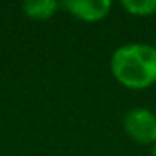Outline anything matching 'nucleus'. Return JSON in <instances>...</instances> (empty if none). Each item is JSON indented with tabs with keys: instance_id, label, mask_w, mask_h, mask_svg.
Instances as JSON below:
<instances>
[{
	"instance_id": "nucleus-2",
	"label": "nucleus",
	"mask_w": 156,
	"mask_h": 156,
	"mask_svg": "<svg viewBox=\"0 0 156 156\" xmlns=\"http://www.w3.org/2000/svg\"><path fill=\"white\" fill-rule=\"evenodd\" d=\"M124 129L136 143L149 144L156 141V114L144 108H134L124 116Z\"/></svg>"
},
{
	"instance_id": "nucleus-5",
	"label": "nucleus",
	"mask_w": 156,
	"mask_h": 156,
	"mask_svg": "<svg viewBox=\"0 0 156 156\" xmlns=\"http://www.w3.org/2000/svg\"><path fill=\"white\" fill-rule=\"evenodd\" d=\"M121 5L133 15H151L156 12V0H122Z\"/></svg>"
},
{
	"instance_id": "nucleus-6",
	"label": "nucleus",
	"mask_w": 156,
	"mask_h": 156,
	"mask_svg": "<svg viewBox=\"0 0 156 156\" xmlns=\"http://www.w3.org/2000/svg\"><path fill=\"white\" fill-rule=\"evenodd\" d=\"M151 156H156V146L153 148V151H151Z\"/></svg>"
},
{
	"instance_id": "nucleus-1",
	"label": "nucleus",
	"mask_w": 156,
	"mask_h": 156,
	"mask_svg": "<svg viewBox=\"0 0 156 156\" xmlns=\"http://www.w3.org/2000/svg\"><path fill=\"white\" fill-rule=\"evenodd\" d=\"M111 71L122 86L144 89L156 82V47L148 44H126L116 49Z\"/></svg>"
},
{
	"instance_id": "nucleus-3",
	"label": "nucleus",
	"mask_w": 156,
	"mask_h": 156,
	"mask_svg": "<svg viewBox=\"0 0 156 156\" xmlns=\"http://www.w3.org/2000/svg\"><path fill=\"white\" fill-rule=\"evenodd\" d=\"M61 5L67 9L74 17L87 22L101 20L111 9L109 0H66Z\"/></svg>"
},
{
	"instance_id": "nucleus-4",
	"label": "nucleus",
	"mask_w": 156,
	"mask_h": 156,
	"mask_svg": "<svg viewBox=\"0 0 156 156\" xmlns=\"http://www.w3.org/2000/svg\"><path fill=\"white\" fill-rule=\"evenodd\" d=\"M59 2L55 0H29L22 4L24 12L32 19H49L59 9Z\"/></svg>"
}]
</instances>
